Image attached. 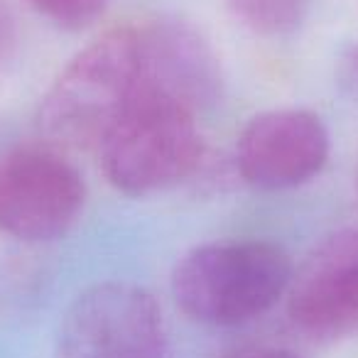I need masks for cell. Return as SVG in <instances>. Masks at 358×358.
Here are the masks:
<instances>
[{
	"label": "cell",
	"mask_w": 358,
	"mask_h": 358,
	"mask_svg": "<svg viewBox=\"0 0 358 358\" xmlns=\"http://www.w3.org/2000/svg\"><path fill=\"white\" fill-rule=\"evenodd\" d=\"M292 275L289 255L270 241H214L174 265L172 294L196 322L238 327L270 312L289 289Z\"/></svg>",
	"instance_id": "cell-1"
},
{
	"label": "cell",
	"mask_w": 358,
	"mask_h": 358,
	"mask_svg": "<svg viewBox=\"0 0 358 358\" xmlns=\"http://www.w3.org/2000/svg\"><path fill=\"white\" fill-rule=\"evenodd\" d=\"M135 96V27L110 30L59 71L42 101V130L66 148H99Z\"/></svg>",
	"instance_id": "cell-2"
},
{
	"label": "cell",
	"mask_w": 358,
	"mask_h": 358,
	"mask_svg": "<svg viewBox=\"0 0 358 358\" xmlns=\"http://www.w3.org/2000/svg\"><path fill=\"white\" fill-rule=\"evenodd\" d=\"M96 150L106 179L128 196L172 189L204 159L196 113L143 94L135 96Z\"/></svg>",
	"instance_id": "cell-3"
},
{
	"label": "cell",
	"mask_w": 358,
	"mask_h": 358,
	"mask_svg": "<svg viewBox=\"0 0 358 358\" xmlns=\"http://www.w3.org/2000/svg\"><path fill=\"white\" fill-rule=\"evenodd\" d=\"M167 331L162 309L133 282H99L64 312L57 358H162Z\"/></svg>",
	"instance_id": "cell-4"
},
{
	"label": "cell",
	"mask_w": 358,
	"mask_h": 358,
	"mask_svg": "<svg viewBox=\"0 0 358 358\" xmlns=\"http://www.w3.org/2000/svg\"><path fill=\"white\" fill-rule=\"evenodd\" d=\"M86 185L55 150L20 148L0 157V231L17 241L62 238L79 221Z\"/></svg>",
	"instance_id": "cell-5"
},
{
	"label": "cell",
	"mask_w": 358,
	"mask_h": 358,
	"mask_svg": "<svg viewBox=\"0 0 358 358\" xmlns=\"http://www.w3.org/2000/svg\"><path fill=\"white\" fill-rule=\"evenodd\" d=\"M329 159V130L304 108H280L250 118L236 145V167L255 189L282 192L307 185Z\"/></svg>",
	"instance_id": "cell-6"
},
{
	"label": "cell",
	"mask_w": 358,
	"mask_h": 358,
	"mask_svg": "<svg viewBox=\"0 0 358 358\" xmlns=\"http://www.w3.org/2000/svg\"><path fill=\"white\" fill-rule=\"evenodd\" d=\"M138 94L172 101L199 115L221 94V64L209 40L185 20L135 27Z\"/></svg>",
	"instance_id": "cell-7"
},
{
	"label": "cell",
	"mask_w": 358,
	"mask_h": 358,
	"mask_svg": "<svg viewBox=\"0 0 358 358\" xmlns=\"http://www.w3.org/2000/svg\"><path fill=\"white\" fill-rule=\"evenodd\" d=\"M289 319L314 341L358 334V226L327 236L289 282Z\"/></svg>",
	"instance_id": "cell-8"
},
{
	"label": "cell",
	"mask_w": 358,
	"mask_h": 358,
	"mask_svg": "<svg viewBox=\"0 0 358 358\" xmlns=\"http://www.w3.org/2000/svg\"><path fill=\"white\" fill-rule=\"evenodd\" d=\"M307 3L309 0H226V8L255 35L282 37L302 25Z\"/></svg>",
	"instance_id": "cell-9"
},
{
	"label": "cell",
	"mask_w": 358,
	"mask_h": 358,
	"mask_svg": "<svg viewBox=\"0 0 358 358\" xmlns=\"http://www.w3.org/2000/svg\"><path fill=\"white\" fill-rule=\"evenodd\" d=\"M35 13L62 30L79 32L99 22L108 10L110 0H27Z\"/></svg>",
	"instance_id": "cell-10"
},
{
	"label": "cell",
	"mask_w": 358,
	"mask_h": 358,
	"mask_svg": "<svg viewBox=\"0 0 358 358\" xmlns=\"http://www.w3.org/2000/svg\"><path fill=\"white\" fill-rule=\"evenodd\" d=\"M336 84L348 99L358 101V42L346 45L336 57Z\"/></svg>",
	"instance_id": "cell-11"
},
{
	"label": "cell",
	"mask_w": 358,
	"mask_h": 358,
	"mask_svg": "<svg viewBox=\"0 0 358 358\" xmlns=\"http://www.w3.org/2000/svg\"><path fill=\"white\" fill-rule=\"evenodd\" d=\"M226 358H299L297 353L278 346H243L238 351L229 353Z\"/></svg>",
	"instance_id": "cell-12"
}]
</instances>
